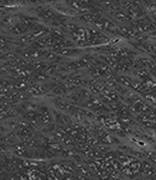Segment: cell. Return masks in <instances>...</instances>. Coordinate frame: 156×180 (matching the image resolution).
Masks as SVG:
<instances>
[{
	"mask_svg": "<svg viewBox=\"0 0 156 180\" xmlns=\"http://www.w3.org/2000/svg\"><path fill=\"white\" fill-rule=\"evenodd\" d=\"M28 90L33 92V94H36V95H40V94H43L44 92V88L41 85H33L30 88H28Z\"/></svg>",
	"mask_w": 156,
	"mask_h": 180,
	"instance_id": "cell-1",
	"label": "cell"
},
{
	"mask_svg": "<svg viewBox=\"0 0 156 180\" xmlns=\"http://www.w3.org/2000/svg\"><path fill=\"white\" fill-rule=\"evenodd\" d=\"M12 31L15 34H21V33H25L27 31V28L23 27V24H17L16 27L12 28Z\"/></svg>",
	"mask_w": 156,
	"mask_h": 180,
	"instance_id": "cell-2",
	"label": "cell"
}]
</instances>
